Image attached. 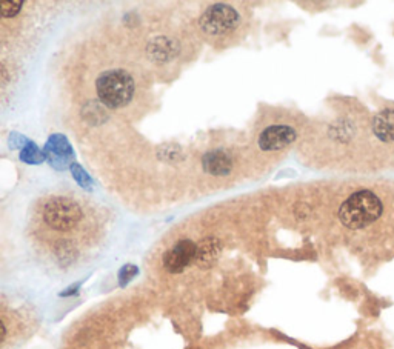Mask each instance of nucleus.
<instances>
[{
  "label": "nucleus",
  "instance_id": "1",
  "mask_svg": "<svg viewBox=\"0 0 394 349\" xmlns=\"http://www.w3.org/2000/svg\"><path fill=\"white\" fill-rule=\"evenodd\" d=\"M383 206L379 197L372 191H358L346 199L341 210H339V219L342 225L350 229H362L382 216Z\"/></svg>",
  "mask_w": 394,
  "mask_h": 349
},
{
  "label": "nucleus",
  "instance_id": "2",
  "mask_svg": "<svg viewBox=\"0 0 394 349\" xmlns=\"http://www.w3.org/2000/svg\"><path fill=\"white\" fill-rule=\"evenodd\" d=\"M96 93L108 108L127 107L134 96V81L125 69H108L97 77Z\"/></svg>",
  "mask_w": 394,
  "mask_h": 349
},
{
  "label": "nucleus",
  "instance_id": "3",
  "mask_svg": "<svg viewBox=\"0 0 394 349\" xmlns=\"http://www.w3.org/2000/svg\"><path fill=\"white\" fill-rule=\"evenodd\" d=\"M81 219V206L68 197H53L43 206L45 224L54 231H69L77 226Z\"/></svg>",
  "mask_w": 394,
  "mask_h": 349
},
{
  "label": "nucleus",
  "instance_id": "4",
  "mask_svg": "<svg viewBox=\"0 0 394 349\" xmlns=\"http://www.w3.org/2000/svg\"><path fill=\"white\" fill-rule=\"evenodd\" d=\"M239 14L228 5H212L201 15L199 25L203 33L210 36H222L239 25Z\"/></svg>",
  "mask_w": 394,
  "mask_h": 349
},
{
  "label": "nucleus",
  "instance_id": "5",
  "mask_svg": "<svg viewBox=\"0 0 394 349\" xmlns=\"http://www.w3.org/2000/svg\"><path fill=\"white\" fill-rule=\"evenodd\" d=\"M197 245L191 240H179L163 254V266L171 274H180L196 261Z\"/></svg>",
  "mask_w": 394,
  "mask_h": 349
},
{
  "label": "nucleus",
  "instance_id": "6",
  "mask_svg": "<svg viewBox=\"0 0 394 349\" xmlns=\"http://www.w3.org/2000/svg\"><path fill=\"white\" fill-rule=\"evenodd\" d=\"M297 134L294 128L287 125H273L268 126L259 136V148L264 151H279L290 146L296 140Z\"/></svg>",
  "mask_w": 394,
  "mask_h": 349
},
{
  "label": "nucleus",
  "instance_id": "7",
  "mask_svg": "<svg viewBox=\"0 0 394 349\" xmlns=\"http://www.w3.org/2000/svg\"><path fill=\"white\" fill-rule=\"evenodd\" d=\"M46 154L51 165L56 170H65V166L69 163V158L73 156L68 140L64 136H53L46 144Z\"/></svg>",
  "mask_w": 394,
  "mask_h": 349
},
{
  "label": "nucleus",
  "instance_id": "8",
  "mask_svg": "<svg viewBox=\"0 0 394 349\" xmlns=\"http://www.w3.org/2000/svg\"><path fill=\"white\" fill-rule=\"evenodd\" d=\"M220 252H222V245L216 239V237H207L199 245H197L196 252V265L201 268H210L217 261Z\"/></svg>",
  "mask_w": 394,
  "mask_h": 349
},
{
  "label": "nucleus",
  "instance_id": "9",
  "mask_svg": "<svg viewBox=\"0 0 394 349\" xmlns=\"http://www.w3.org/2000/svg\"><path fill=\"white\" fill-rule=\"evenodd\" d=\"M202 165L205 171L212 174V176H226V174L231 171L233 162L231 157L228 156L225 151L216 149L203 156Z\"/></svg>",
  "mask_w": 394,
  "mask_h": 349
},
{
  "label": "nucleus",
  "instance_id": "10",
  "mask_svg": "<svg viewBox=\"0 0 394 349\" xmlns=\"http://www.w3.org/2000/svg\"><path fill=\"white\" fill-rule=\"evenodd\" d=\"M373 132L382 142H394V108L382 109L374 116Z\"/></svg>",
  "mask_w": 394,
  "mask_h": 349
},
{
  "label": "nucleus",
  "instance_id": "11",
  "mask_svg": "<svg viewBox=\"0 0 394 349\" xmlns=\"http://www.w3.org/2000/svg\"><path fill=\"white\" fill-rule=\"evenodd\" d=\"M148 54L156 62H167L177 54V45L167 37H156L148 45Z\"/></svg>",
  "mask_w": 394,
  "mask_h": 349
},
{
  "label": "nucleus",
  "instance_id": "12",
  "mask_svg": "<svg viewBox=\"0 0 394 349\" xmlns=\"http://www.w3.org/2000/svg\"><path fill=\"white\" fill-rule=\"evenodd\" d=\"M20 160L31 163V165H36V163H42L45 160V156L41 153V151H39V148L33 144V142H28L25 148L22 149Z\"/></svg>",
  "mask_w": 394,
  "mask_h": 349
},
{
  "label": "nucleus",
  "instance_id": "13",
  "mask_svg": "<svg viewBox=\"0 0 394 349\" xmlns=\"http://www.w3.org/2000/svg\"><path fill=\"white\" fill-rule=\"evenodd\" d=\"M71 172H73V176L77 180L79 185L83 186V188H90L91 186V184H93L91 177L81 168V166H79V165H71Z\"/></svg>",
  "mask_w": 394,
  "mask_h": 349
},
{
  "label": "nucleus",
  "instance_id": "14",
  "mask_svg": "<svg viewBox=\"0 0 394 349\" xmlns=\"http://www.w3.org/2000/svg\"><path fill=\"white\" fill-rule=\"evenodd\" d=\"M22 6L23 2H6V0H2L0 2V11H2L4 18H13L20 11Z\"/></svg>",
  "mask_w": 394,
  "mask_h": 349
},
{
  "label": "nucleus",
  "instance_id": "15",
  "mask_svg": "<svg viewBox=\"0 0 394 349\" xmlns=\"http://www.w3.org/2000/svg\"><path fill=\"white\" fill-rule=\"evenodd\" d=\"M136 274H137L136 266H133V265L123 266L122 271H121V285H127Z\"/></svg>",
  "mask_w": 394,
  "mask_h": 349
}]
</instances>
